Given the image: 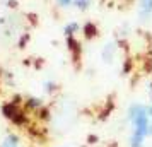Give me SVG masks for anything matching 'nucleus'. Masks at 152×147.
I'll use <instances>...</instances> for the list:
<instances>
[{"mask_svg": "<svg viewBox=\"0 0 152 147\" xmlns=\"http://www.w3.org/2000/svg\"><path fill=\"white\" fill-rule=\"evenodd\" d=\"M77 31H79V24H77V22H69V24L65 26V36H67V38H72Z\"/></svg>", "mask_w": 152, "mask_h": 147, "instance_id": "5", "label": "nucleus"}, {"mask_svg": "<svg viewBox=\"0 0 152 147\" xmlns=\"http://www.w3.org/2000/svg\"><path fill=\"white\" fill-rule=\"evenodd\" d=\"M149 92H151V98H152V82H149Z\"/></svg>", "mask_w": 152, "mask_h": 147, "instance_id": "9", "label": "nucleus"}, {"mask_svg": "<svg viewBox=\"0 0 152 147\" xmlns=\"http://www.w3.org/2000/svg\"><path fill=\"white\" fill-rule=\"evenodd\" d=\"M0 147H21V139H19V135L9 132L7 135L4 137V140L0 142Z\"/></svg>", "mask_w": 152, "mask_h": 147, "instance_id": "3", "label": "nucleus"}, {"mask_svg": "<svg viewBox=\"0 0 152 147\" xmlns=\"http://www.w3.org/2000/svg\"><path fill=\"white\" fill-rule=\"evenodd\" d=\"M126 2H133V0H126Z\"/></svg>", "mask_w": 152, "mask_h": 147, "instance_id": "10", "label": "nucleus"}, {"mask_svg": "<svg viewBox=\"0 0 152 147\" xmlns=\"http://www.w3.org/2000/svg\"><path fill=\"white\" fill-rule=\"evenodd\" d=\"M138 17L142 22L151 21L152 17V0H138Z\"/></svg>", "mask_w": 152, "mask_h": 147, "instance_id": "2", "label": "nucleus"}, {"mask_svg": "<svg viewBox=\"0 0 152 147\" xmlns=\"http://www.w3.org/2000/svg\"><path fill=\"white\" fill-rule=\"evenodd\" d=\"M113 55H115V45H106L103 50V58L106 62H111Z\"/></svg>", "mask_w": 152, "mask_h": 147, "instance_id": "4", "label": "nucleus"}, {"mask_svg": "<svg viewBox=\"0 0 152 147\" xmlns=\"http://www.w3.org/2000/svg\"><path fill=\"white\" fill-rule=\"evenodd\" d=\"M45 89H46L48 92L55 91V82H51V80H48V82H45Z\"/></svg>", "mask_w": 152, "mask_h": 147, "instance_id": "8", "label": "nucleus"}, {"mask_svg": "<svg viewBox=\"0 0 152 147\" xmlns=\"http://www.w3.org/2000/svg\"><path fill=\"white\" fill-rule=\"evenodd\" d=\"M92 4V0H74V5H75L79 10H87Z\"/></svg>", "mask_w": 152, "mask_h": 147, "instance_id": "6", "label": "nucleus"}, {"mask_svg": "<svg viewBox=\"0 0 152 147\" xmlns=\"http://www.w3.org/2000/svg\"><path fill=\"white\" fill-rule=\"evenodd\" d=\"M126 118L130 121V147H144L147 137L152 135V120L147 111V105L132 103L126 113Z\"/></svg>", "mask_w": 152, "mask_h": 147, "instance_id": "1", "label": "nucleus"}, {"mask_svg": "<svg viewBox=\"0 0 152 147\" xmlns=\"http://www.w3.org/2000/svg\"><path fill=\"white\" fill-rule=\"evenodd\" d=\"M56 4H58V7H62V9H69L74 5V0H56Z\"/></svg>", "mask_w": 152, "mask_h": 147, "instance_id": "7", "label": "nucleus"}]
</instances>
